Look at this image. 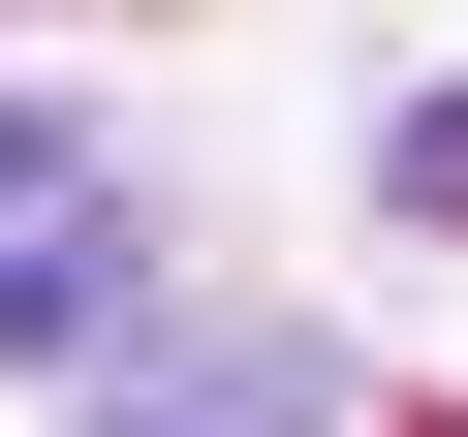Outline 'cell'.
Here are the masks:
<instances>
[{
    "label": "cell",
    "instance_id": "cell-3",
    "mask_svg": "<svg viewBox=\"0 0 468 437\" xmlns=\"http://www.w3.org/2000/svg\"><path fill=\"white\" fill-rule=\"evenodd\" d=\"M375 218H406V250H468V94H406V125H375Z\"/></svg>",
    "mask_w": 468,
    "mask_h": 437
},
{
    "label": "cell",
    "instance_id": "cell-2",
    "mask_svg": "<svg viewBox=\"0 0 468 437\" xmlns=\"http://www.w3.org/2000/svg\"><path fill=\"white\" fill-rule=\"evenodd\" d=\"M94 437H313V344H187V375H125Z\"/></svg>",
    "mask_w": 468,
    "mask_h": 437
},
{
    "label": "cell",
    "instance_id": "cell-1",
    "mask_svg": "<svg viewBox=\"0 0 468 437\" xmlns=\"http://www.w3.org/2000/svg\"><path fill=\"white\" fill-rule=\"evenodd\" d=\"M94 313H125V156L0 94V344H94Z\"/></svg>",
    "mask_w": 468,
    "mask_h": 437
}]
</instances>
